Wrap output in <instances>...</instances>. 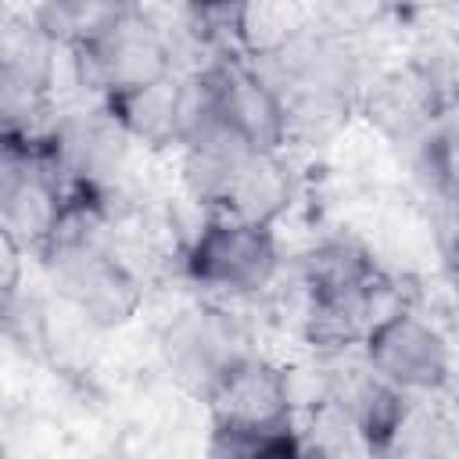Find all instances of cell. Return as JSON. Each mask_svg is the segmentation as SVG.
Instances as JSON below:
<instances>
[{
  "mask_svg": "<svg viewBox=\"0 0 459 459\" xmlns=\"http://www.w3.org/2000/svg\"><path fill=\"white\" fill-rule=\"evenodd\" d=\"M36 100H39L36 86H29L25 79L0 68V136H11L22 126H29L32 111H36Z\"/></svg>",
  "mask_w": 459,
  "mask_h": 459,
  "instance_id": "2e32d148",
  "label": "cell"
},
{
  "mask_svg": "<svg viewBox=\"0 0 459 459\" xmlns=\"http://www.w3.org/2000/svg\"><path fill=\"white\" fill-rule=\"evenodd\" d=\"M0 68L43 90L54 68V36L39 22L0 18Z\"/></svg>",
  "mask_w": 459,
  "mask_h": 459,
  "instance_id": "7c38bea8",
  "label": "cell"
},
{
  "mask_svg": "<svg viewBox=\"0 0 459 459\" xmlns=\"http://www.w3.org/2000/svg\"><path fill=\"white\" fill-rule=\"evenodd\" d=\"M54 280L79 305V312L100 326H115L136 308L129 273L90 240H68L54 251Z\"/></svg>",
  "mask_w": 459,
  "mask_h": 459,
  "instance_id": "277c9868",
  "label": "cell"
},
{
  "mask_svg": "<svg viewBox=\"0 0 459 459\" xmlns=\"http://www.w3.org/2000/svg\"><path fill=\"white\" fill-rule=\"evenodd\" d=\"M348 412H351V423H355L366 437H373V441H384V437L402 434V423H405L402 391H398L394 384H387L384 377L362 380V384L348 394Z\"/></svg>",
  "mask_w": 459,
  "mask_h": 459,
  "instance_id": "4fadbf2b",
  "label": "cell"
},
{
  "mask_svg": "<svg viewBox=\"0 0 459 459\" xmlns=\"http://www.w3.org/2000/svg\"><path fill=\"white\" fill-rule=\"evenodd\" d=\"M61 204L50 179L25 165L0 169V237L14 244L43 240L57 230Z\"/></svg>",
  "mask_w": 459,
  "mask_h": 459,
  "instance_id": "52a82bcc",
  "label": "cell"
},
{
  "mask_svg": "<svg viewBox=\"0 0 459 459\" xmlns=\"http://www.w3.org/2000/svg\"><path fill=\"white\" fill-rule=\"evenodd\" d=\"M287 197H290V176L280 165L276 151L247 147L233 161L219 204L230 208L233 219H247V222L265 226L273 215L283 212Z\"/></svg>",
  "mask_w": 459,
  "mask_h": 459,
  "instance_id": "ba28073f",
  "label": "cell"
},
{
  "mask_svg": "<svg viewBox=\"0 0 459 459\" xmlns=\"http://www.w3.org/2000/svg\"><path fill=\"white\" fill-rule=\"evenodd\" d=\"M122 11V0H47L39 25L54 39H72L86 47L97 32H104Z\"/></svg>",
  "mask_w": 459,
  "mask_h": 459,
  "instance_id": "5bb4252c",
  "label": "cell"
},
{
  "mask_svg": "<svg viewBox=\"0 0 459 459\" xmlns=\"http://www.w3.org/2000/svg\"><path fill=\"white\" fill-rule=\"evenodd\" d=\"M323 18L341 29V32H355V29H366L369 22L380 18V11L387 7L384 0H316Z\"/></svg>",
  "mask_w": 459,
  "mask_h": 459,
  "instance_id": "e0dca14e",
  "label": "cell"
},
{
  "mask_svg": "<svg viewBox=\"0 0 459 459\" xmlns=\"http://www.w3.org/2000/svg\"><path fill=\"white\" fill-rule=\"evenodd\" d=\"M82 54H86L93 82L100 90H108L111 100L136 93L169 75V47H165L161 32L147 18H140L126 7L104 32H97L82 47Z\"/></svg>",
  "mask_w": 459,
  "mask_h": 459,
  "instance_id": "7a4b0ae2",
  "label": "cell"
},
{
  "mask_svg": "<svg viewBox=\"0 0 459 459\" xmlns=\"http://www.w3.org/2000/svg\"><path fill=\"white\" fill-rule=\"evenodd\" d=\"M186 269L197 283L219 290H258L276 273V244L265 226L230 215L197 233L186 255Z\"/></svg>",
  "mask_w": 459,
  "mask_h": 459,
  "instance_id": "6da1fadb",
  "label": "cell"
},
{
  "mask_svg": "<svg viewBox=\"0 0 459 459\" xmlns=\"http://www.w3.org/2000/svg\"><path fill=\"white\" fill-rule=\"evenodd\" d=\"M384 4H427V0H384Z\"/></svg>",
  "mask_w": 459,
  "mask_h": 459,
  "instance_id": "ac0fdd59",
  "label": "cell"
},
{
  "mask_svg": "<svg viewBox=\"0 0 459 459\" xmlns=\"http://www.w3.org/2000/svg\"><path fill=\"white\" fill-rule=\"evenodd\" d=\"M230 330L208 316V312H190L186 319L176 323V330L169 333V359H176V366L190 377H208L212 384L237 362V355L230 351Z\"/></svg>",
  "mask_w": 459,
  "mask_h": 459,
  "instance_id": "9c48e42d",
  "label": "cell"
},
{
  "mask_svg": "<svg viewBox=\"0 0 459 459\" xmlns=\"http://www.w3.org/2000/svg\"><path fill=\"white\" fill-rule=\"evenodd\" d=\"M212 387L219 398V423L287 427V380L276 369L237 359Z\"/></svg>",
  "mask_w": 459,
  "mask_h": 459,
  "instance_id": "8992f818",
  "label": "cell"
},
{
  "mask_svg": "<svg viewBox=\"0 0 459 459\" xmlns=\"http://www.w3.org/2000/svg\"><path fill=\"white\" fill-rule=\"evenodd\" d=\"M115 108H118V122L151 143L179 140L183 133V86L172 82L169 75L136 93L118 97Z\"/></svg>",
  "mask_w": 459,
  "mask_h": 459,
  "instance_id": "8fae6325",
  "label": "cell"
},
{
  "mask_svg": "<svg viewBox=\"0 0 459 459\" xmlns=\"http://www.w3.org/2000/svg\"><path fill=\"white\" fill-rule=\"evenodd\" d=\"M204 93H208L212 115L230 133H237L244 143L262 147V151H276V143L287 140L280 100L258 72L222 68L212 79H204Z\"/></svg>",
  "mask_w": 459,
  "mask_h": 459,
  "instance_id": "5b68a950",
  "label": "cell"
},
{
  "mask_svg": "<svg viewBox=\"0 0 459 459\" xmlns=\"http://www.w3.org/2000/svg\"><path fill=\"white\" fill-rule=\"evenodd\" d=\"M366 351H369V366L377 369V377H384L398 391H434L448 380L445 337L430 323L409 312L384 316L369 330Z\"/></svg>",
  "mask_w": 459,
  "mask_h": 459,
  "instance_id": "3957f363",
  "label": "cell"
},
{
  "mask_svg": "<svg viewBox=\"0 0 459 459\" xmlns=\"http://www.w3.org/2000/svg\"><path fill=\"white\" fill-rule=\"evenodd\" d=\"M212 448L230 452V455H287V452H294V441H290L287 427H230V423H219Z\"/></svg>",
  "mask_w": 459,
  "mask_h": 459,
  "instance_id": "9a60e30c",
  "label": "cell"
},
{
  "mask_svg": "<svg viewBox=\"0 0 459 459\" xmlns=\"http://www.w3.org/2000/svg\"><path fill=\"white\" fill-rule=\"evenodd\" d=\"M61 161L82 176V179H100L118 172L126 158V133L122 122H104V118H75L61 129Z\"/></svg>",
  "mask_w": 459,
  "mask_h": 459,
  "instance_id": "30bf717a",
  "label": "cell"
}]
</instances>
